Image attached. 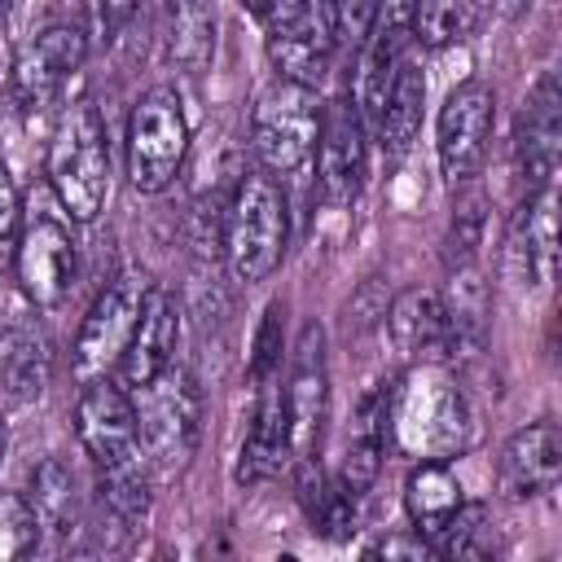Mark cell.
Returning <instances> with one entry per match:
<instances>
[{"mask_svg":"<svg viewBox=\"0 0 562 562\" xmlns=\"http://www.w3.org/2000/svg\"><path fill=\"white\" fill-rule=\"evenodd\" d=\"M470 31V0H417L413 4V40L426 48H448Z\"/></svg>","mask_w":562,"mask_h":562,"instance_id":"cell-27","label":"cell"},{"mask_svg":"<svg viewBox=\"0 0 562 562\" xmlns=\"http://www.w3.org/2000/svg\"><path fill=\"white\" fill-rule=\"evenodd\" d=\"M483 198L479 193H465L452 211V224H448V263L452 268H470L479 241H483Z\"/></svg>","mask_w":562,"mask_h":562,"instance_id":"cell-29","label":"cell"},{"mask_svg":"<svg viewBox=\"0 0 562 562\" xmlns=\"http://www.w3.org/2000/svg\"><path fill=\"white\" fill-rule=\"evenodd\" d=\"M422 105H426V75H422V61L413 53H404L391 75V88L382 97L378 123H373V136L391 162H400L413 149V140L422 132Z\"/></svg>","mask_w":562,"mask_h":562,"instance_id":"cell-21","label":"cell"},{"mask_svg":"<svg viewBox=\"0 0 562 562\" xmlns=\"http://www.w3.org/2000/svg\"><path fill=\"white\" fill-rule=\"evenodd\" d=\"M303 474H299V505L312 522V531H321L325 540H342L356 531L360 518V496L342 483V474H325L316 465V457H299Z\"/></svg>","mask_w":562,"mask_h":562,"instance_id":"cell-24","label":"cell"},{"mask_svg":"<svg viewBox=\"0 0 562 562\" xmlns=\"http://www.w3.org/2000/svg\"><path fill=\"white\" fill-rule=\"evenodd\" d=\"M75 430H79V443L92 457V465H110V461L140 452L132 391L119 386L110 373L83 382V391L75 400Z\"/></svg>","mask_w":562,"mask_h":562,"instance_id":"cell-13","label":"cell"},{"mask_svg":"<svg viewBox=\"0 0 562 562\" xmlns=\"http://www.w3.org/2000/svg\"><path fill=\"white\" fill-rule=\"evenodd\" d=\"M294 457V443H290V413H285V386H281V369L272 378H263L259 386V400H255V413H250V430L241 439V452H237V470L233 479L255 487V483H268L285 470V461Z\"/></svg>","mask_w":562,"mask_h":562,"instance_id":"cell-18","label":"cell"},{"mask_svg":"<svg viewBox=\"0 0 562 562\" xmlns=\"http://www.w3.org/2000/svg\"><path fill=\"white\" fill-rule=\"evenodd\" d=\"M127 180L136 193H162L189 154V114L176 88H149L127 114Z\"/></svg>","mask_w":562,"mask_h":562,"instance_id":"cell-5","label":"cell"},{"mask_svg":"<svg viewBox=\"0 0 562 562\" xmlns=\"http://www.w3.org/2000/svg\"><path fill=\"white\" fill-rule=\"evenodd\" d=\"M35 522H40V540L48 536L53 544H70V536L83 527V496H79V479L70 470V461L61 457H44L31 470V492H26Z\"/></svg>","mask_w":562,"mask_h":562,"instance_id":"cell-22","label":"cell"},{"mask_svg":"<svg viewBox=\"0 0 562 562\" xmlns=\"http://www.w3.org/2000/svg\"><path fill=\"white\" fill-rule=\"evenodd\" d=\"M386 329L391 342L408 356V360H443L452 356V321H448V303L439 290L430 285H408L391 299L386 307Z\"/></svg>","mask_w":562,"mask_h":562,"instance_id":"cell-19","label":"cell"},{"mask_svg":"<svg viewBox=\"0 0 562 562\" xmlns=\"http://www.w3.org/2000/svg\"><path fill=\"white\" fill-rule=\"evenodd\" d=\"M386 439L408 457H457L474 443V413L452 373L435 360L417 364L386 395Z\"/></svg>","mask_w":562,"mask_h":562,"instance_id":"cell-1","label":"cell"},{"mask_svg":"<svg viewBox=\"0 0 562 562\" xmlns=\"http://www.w3.org/2000/svg\"><path fill=\"white\" fill-rule=\"evenodd\" d=\"M522 4H527V0H492V9H496V13H518Z\"/></svg>","mask_w":562,"mask_h":562,"instance_id":"cell-35","label":"cell"},{"mask_svg":"<svg viewBox=\"0 0 562 562\" xmlns=\"http://www.w3.org/2000/svg\"><path fill=\"white\" fill-rule=\"evenodd\" d=\"M48 338L35 329V321H4L0 329V408H22L40 400L48 382Z\"/></svg>","mask_w":562,"mask_h":562,"instance_id":"cell-20","label":"cell"},{"mask_svg":"<svg viewBox=\"0 0 562 562\" xmlns=\"http://www.w3.org/2000/svg\"><path fill=\"white\" fill-rule=\"evenodd\" d=\"M281 369V303L268 307L259 334H255V356H250V378L263 382Z\"/></svg>","mask_w":562,"mask_h":562,"instance_id":"cell-30","label":"cell"},{"mask_svg":"<svg viewBox=\"0 0 562 562\" xmlns=\"http://www.w3.org/2000/svg\"><path fill=\"white\" fill-rule=\"evenodd\" d=\"M79 250L70 233V215L61 206L22 211V233L13 250V272L31 307H57L75 285Z\"/></svg>","mask_w":562,"mask_h":562,"instance_id":"cell-7","label":"cell"},{"mask_svg":"<svg viewBox=\"0 0 562 562\" xmlns=\"http://www.w3.org/2000/svg\"><path fill=\"white\" fill-rule=\"evenodd\" d=\"M285 241H290V215L281 184L263 167L241 171L233 193L224 198V220H220V246L228 272L246 285L272 277L285 255Z\"/></svg>","mask_w":562,"mask_h":562,"instance_id":"cell-2","label":"cell"},{"mask_svg":"<svg viewBox=\"0 0 562 562\" xmlns=\"http://www.w3.org/2000/svg\"><path fill=\"white\" fill-rule=\"evenodd\" d=\"M501 263H505V281L518 294H536L553 281V263H558V193L553 189L522 193V206L505 228Z\"/></svg>","mask_w":562,"mask_h":562,"instance_id":"cell-11","label":"cell"},{"mask_svg":"<svg viewBox=\"0 0 562 562\" xmlns=\"http://www.w3.org/2000/svg\"><path fill=\"white\" fill-rule=\"evenodd\" d=\"M4 9H9V0H0V13H4Z\"/></svg>","mask_w":562,"mask_h":562,"instance_id":"cell-36","label":"cell"},{"mask_svg":"<svg viewBox=\"0 0 562 562\" xmlns=\"http://www.w3.org/2000/svg\"><path fill=\"white\" fill-rule=\"evenodd\" d=\"M369 553H373V558H426L430 544H426V536H422L417 527H408V531L382 536L378 544H369Z\"/></svg>","mask_w":562,"mask_h":562,"instance_id":"cell-33","label":"cell"},{"mask_svg":"<svg viewBox=\"0 0 562 562\" xmlns=\"http://www.w3.org/2000/svg\"><path fill=\"white\" fill-rule=\"evenodd\" d=\"M307 9H312V0H255V18L263 22L268 35L299 26L307 18Z\"/></svg>","mask_w":562,"mask_h":562,"instance_id":"cell-32","label":"cell"},{"mask_svg":"<svg viewBox=\"0 0 562 562\" xmlns=\"http://www.w3.org/2000/svg\"><path fill=\"white\" fill-rule=\"evenodd\" d=\"M369 127L356 110L351 97H334L329 105H321V127H316V176L329 202H351L364 184V162H369V145H364Z\"/></svg>","mask_w":562,"mask_h":562,"instance_id":"cell-14","label":"cell"},{"mask_svg":"<svg viewBox=\"0 0 562 562\" xmlns=\"http://www.w3.org/2000/svg\"><path fill=\"white\" fill-rule=\"evenodd\" d=\"M97 492H101V509L114 527H123V531L145 527V518L154 509V470H149L145 452L97 465Z\"/></svg>","mask_w":562,"mask_h":562,"instance_id":"cell-25","label":"cell"},{"mask_svg":"<svg viewBox=\"0 0 562 562\" xmlns=\"http://www.w3.org/2000/svg\"><path fill=\"white\" fill-rule=\"evenodd\" d=\"M40 549V522L22 492H0V562L26 558Z\"/></svg>","mask_w":562,"mask_h":562,"instance_id":"cell-28","label":"cell"},{"mask_svg":"<svg viewBox=\"0 0 562 562\" xmlns=\"http://www.w3.org/2000/svg\"><path fill=\"white\" fill-rule=\"evenodd\" d=\"M136 435L154 474H180L193 461L202 439V386L184 364H167L140 391Z\"/></svg>","mask_w":562,"mask_h":562,"instance_id":"cell-4","label":"cell"},{"mask_svg":"<svg viewBox=\"0 0 562 562\" xmlns=\"http://www.w3.org/2000/svg\"><path fill=\"white\" fill-rule=\"evenodd\" d=\"M48 189L57 206L88 224L101 215L105 193H110V145H105V123L92 101H75L57 114L53 140H48Z\"/></svg>","mask_w":562,"mask_h":562,"instance_id":"cell-3","label":"cell"},{"mask_svg":"<svg viewBox=\"0 0 562 562\" xmlns=\"http://www.w3.org/2000/svg\"><path fill=\"white\" fill-rule=\"evenodd\" d=\"M176 342H180V307L167 290L149 285L140 316L132 325V338H127L119 364L110 369V378L127 391H145L167 364H176Z\"/></svg>","mask_w":562,"mask_h":562,"instance_id":"cell-15","label":"cell"},{"mask_svg":"<svg viewBox=\"0 0 562 562\" xmlns=\"http://www.w3.org/2000/svg\"><path fill=\"white\" fill-rule=\"evenodd\" d=\"M140 0H92V13H97V31L105 40H114L132 18H136Z\"/></svg>","mask_w":562,"mask_h":562,"instance_id":"cell-34","label":"cell"},{"mask_svg":"<svg viewBox=\"0 0 562 562\" xmlns=\"http://www.w3.org/2000/svg\"><path fill=\"white\" fill-rule=\"evenodd\" d=\"M321 127L316 88H299L290 79H277L259 92L250 110V149L268 176H294L312 162Z\"/></svg>","mask_w":562,"mask_h":562,"instance_id":"cell-6","label":"cell"},{"mask_svg":"<svg viewBox=\"0 0 562 562\" xmlns=\"http://www.w3.org/2000/svg\"><path fill=\"white\" fill-rule=\"evenodd\" d=\"M246 4H250V9H255V0H246Z\"/></svg>","mask_w":562,"mask_h":562,"instance_id":"cell-37","label":"cell"},{"mask_svg":"<svg viewBox=\"0 0 562 562\" xmlns=\"http://www.w3.org/2000/svg\"><path fill=\"white\" fill-rule=\"evenodd\" d=\"M145 290H149V281L140 272H119L114 281L101 285V294L83 312L75 347H70V369H75L79 382L101 378V373H110L119 364V356H123V347L132 338V325L140 316Z\"/></svg>","mask_w":562,"mask_h":562,"instance_id":"cell-9","label":"cell"},{"mask_svg":"<svg viewBox=\"0 0 562 562\" xmlns=\"http://www.w3.org/2000/svg\"><path fill=\"white\" fill-rule=\"evenodd\" d=\"M492 132H496V92L483 79L457 83L435 123V149H439V171L452 189H465L479 180L487 154H492Z\"/></svg>","mask_w":562,"mask_h":562,"instance_id":"cell-8","label":"cell"},{"mask_svg":"<svg viewBox=\"0 0 562 562\" xmlns=\"http://www.w3.org/2000/svg\"><path fill=\"white\" fill-rule=\"evenodd\" d=\"M18 233H22V193H18L13 176H9V167L0 162V268L13 263Z\"/></svg>","mask_w":562,"mask_h":562,"instance_id":"cell-31","label":"cell"},{"mask_svg":"<svg viewBox=\"0 0 562 562\" xmlns=\"http://www.w3.org/2000/svg\"><path fill=\"white\" fill-rule=\"evenodd\" d=\"M558 474H562V430L549 417L514 430L496 457V483L509 501H531L553 492Z\"/></svg>","mask_w":562,"mask_h":562,"instance_id":"cell-17","label":"cell"},{"mask_svg":"<svg viewBox=\"0 0 562 562\" xmlns=\"http://www.w3.org/2000/svg\"><path fill=\"white\" fill-rule=\"evenodd\" d=\"M83 57H88V35L79 22L40 26L31 40H22L13 57V101L22 110L48 105L70 83V75L83 66Z\"/></svg>","mask_w":562,"mask_h":562,"instance_id":"cell-10","label":"cell"},{"mask_svg":"<svg viewBox=\"0 0 562 562\" xmlns=\"http://www.w3.org/2000/svg\"><path fill=\"white\" fill-rule=\"evenodd\" d=\"M558 162H562V88H558V75L544 70L531 83L527 105L518 114V132H514V167H518L522 193L553 189Z\"/></svg>","mask_w":562,"mask_h":562,"instance_id":"cell-12","label":"cell"},{"mask_svg":"<svg viewBox=\"0 0 562 562\" xmlns=\"http://www.w3.org/2000/svg\"><path fill=\"white\" fill-rule=\"evenodd\" d=\"M167 53L189 75H202L211 66L215 0H167Z\"/></svg>","mask_w":562,"mask_h":562,"instance_id":"cell-26","label":"cell"},{"mask_svg":"<svg viewBox=\"0 0 562 562\" xmlns=\"http://www.w3.org/2000/svg\"><path fill=\"white\" fill-rule=\"evenodd\" d=\"M465 505V492H461V479L435 461V457H422L408 479H404V509L413 518V527L426 536V544L448 527V518Z\"/></svg>","mask_w":562,"mask_h":562,"instance_id":"cell-23","label":"cell"},{"mask_svg":"<svg viewBox=\"0 0 562 562\" xmlns=\"http://www.w3.org/2000/svg\"><path fill=\"white\" fill-rule=\"evenodd\" d=\"M325 408H329L325 334H321V325H303L299 347H294V364H290V378H285V413H290L294 457H316Z\"/></svg>","mask_w":562,"mask_h":562,"instance_id":"cell-16","label":"cell"}]
</instances>
